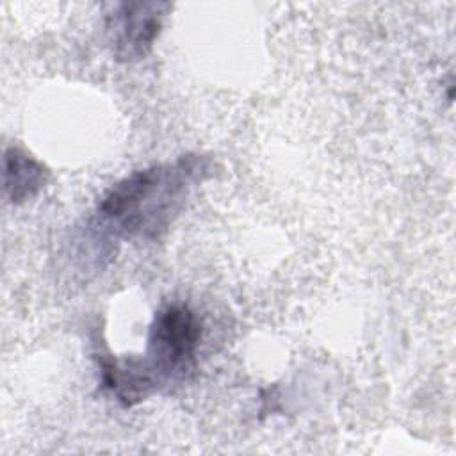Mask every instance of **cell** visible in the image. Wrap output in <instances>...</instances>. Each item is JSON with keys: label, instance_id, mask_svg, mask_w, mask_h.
I'll return each instance as SVG.
<instances>
[{"label": "cell", "instance_id": "6da1fadb", "mask_svg": "<svg viewBox=\"0 0 456 456\" xmlns=\"http://www.w3.org/2000/svg\"><path fill=\"white\" fill-rule=\"evenodd\" d=\"M210 171L212 160L200 153L134 171L102 196L96 208L102 230L116 239L159 240Z\"/></svg>", "mask_w": 456, "mask_h": 456}, {"label": "cell", "instance_id": "7a4b0ae2", "mask_svg": "<svg viewBox=\"0 0 456 456\" xmlns=\"http://www.w3.org/2000/svg\"><path fill=\"white\" fill-rule=\"evenodd\" d=\"M201 340L198 315L182 303L160 308L150 326L146 349L139 356L116 360L102 354V385L123 404L134 406L178 385L194 370Z\"/></svg>", "mask_w": 456, "mask_h": 456}, {"label": "cell", "instance_id": "3957f363", "mask_svg": "<svg viewBox=\"0 0 456 456\" xmlns=\"http://www.w3.org/2000/svg\"><path fill=\"white\" fill-rule=\"evenodd\" d=\"M171 4L167 2H121L107 18L112 53L121 62L144 59L160 30Z\"/></svg>", "mask_w": 456, "mask_h": 456}, {"label": "cell", "instance_id": "277c9868", "mask_svg": "<svg viewBox=\"0 0 456 456\" xmlns=\"http://www.w3.org/2000/svg\"><path fill=\"white\" fill-rule=\"evenodd\" d=\"M48 180L46 167L20 148L4 151V192L12 205L32 200Z\"/></svg>", "mask_w": 456, "mask_h": 456}]
</instances>
